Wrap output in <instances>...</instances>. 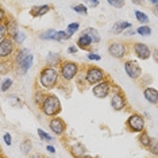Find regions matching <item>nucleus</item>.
<instances>
[{
	"label": "nucleus",
	"instance_id": "nucleus-36",
	"mask_svg": "<svg viewBox=\"0 0 158 158\" xmlns=\"http://www.w3.org/2000/svg\"><path fill=\"white\" fill-rule=\"evenodd\" d=\"M108 4L112 6V7H115V8H122V7H123L126 3L123 2V0H116V2H114V0H110Z\"/></svg>",
	"mask_w": 158,
	"mask_h": 158
},
{
	"label": "nucleus",
	"instance_id": "nucleus-16",
	"mask_svg": "<svg viewBox=\"0 0 158 158\" xmlns=\"http://www.w3.org/2000/svg\"><path fill=\"white\" fill-rule=\"evenodd\" d=\"M50 11V6L48 4H44V6H35L30 10V14L31 16L34 18H39V16H44L45 14H48Z\"/></svg>",
	"mask_w": 158,
	"mask_h": 158
},
{
	"label": "nucleus",
	"instance_id": "nucleus-18",
	"mask_svg": "<svg viewBox=\"0 0 158 158\" xmlns=\"http://www.w3.org/2000/svg\"><path fill=\"white\" fill-rule=\"evenodd\" d=\"M82 34H85V35H88L89 38H91V41H92V44H99L100 42V34H99V31L96 30V28H93V27H88V28H85L84 31H82Z\"/></svg>",
	"mask_w": 158,
	"mask_h": 158
},
{
	"label": "nucleus",
	"instance_id": "nucleus-1",
	"mask_svg": "<svg viewBox=\"0 0 158 158\" xmlns=\"http://www.w3.org/2000/svg\"><path fill=\"white\" fill-rule=\"evenodd\" d=\"M58 78H60V73L57 68H52V66H45L44 69L39 72L38 76V81L39 85L45 89H53L56 88V85L58 84Z\"/></svg>",
	"mask_w": 158,
	"mask_h": 158
},
{
	"label": "nucleus",
	"instance_id": "nucleus-3",
	"mask_svg": "<svg viewBox=\"0 0 158 158\" xmlns=\"http://www.w3.org/2000/svg\"><path fill=\"white\" fill-rule=\"evenodd\" d=\"M58 73L65 81H72L78 74V65L73 61H64L61 62Z\"/></svg>",
	"mask_w": 158,
	"mask_h": 158
},
{
	"label": "nucleus",
	"instance_id": "nucleus-27",
	"mask_svg": "<svg viewBox=\"0 0 158 158\" xmlns=\"http://www.w3.org/2000/svg\"><path fill=\"white\" fill-rule=\"evenodd\" d=\"M56 33H57V30H54V28H52V30H46L45 33L39 34V38L45 39V41H52L53 37L56 35Z\"/></svg>",
	"mask_w": 158,
	"mask_h": 158
},
{
	"label": "nucleus",
	"instance_id": "nucleus-29",
	"mask_svg": "<svg viewBox=\"0 0 158 158\" xmlns=\"http://www.w3.org/2000/svg\"><path fill=\"white\" fill-rule=\"evenodd\" d=\"M70 37L68 35L66 31H64V30H61V31H57L56 35L53 37L52 41H57V42H61V41H64V39H69Z\"/></svg>",
	"mask_w": 158,
	"mask_h": 158
},
{
	"label": "nucleus",
	"instance_id": "nucleus-13",
	"mask_svg": "<svg viewBox=\"0 0 158 158\" xmlns=\"http://www.w3.org/2000/svg\"><path fill=\"white\" fill-rule=\"evenodd\" d=\"M33 61H34V56L33 54H30V56H27L26 58H24L22 62L19 64L16 68H18V70L20 72V74H26L28 70H30V68L33 66Z\"/></svg>",
	"mask_w": 158,
	"mask_h": 158
},
{
	"label": "nucleus",
	"instance_id": "nucleus-38",
	"mask_svg": "<svg viewBox=\"0 0 158 158\" xmlns=\"http://www.w3.org/2000/svg\"><path fill=\"white\" fill-rule=\"evenodd\" d=\"M3 139H4L6 145H8V146H11V145H12V139H11V135H10L8 132H6V134H4V136H3Z\"/></svg>",
	"mask_w": 158,
	"mask_h": 158
},
{
	"label": "nucleus",
	"instance_id": "nucleus-10",
	"mask_svg": "<svg viewBox=\"0 0 158 158\" xmlns=\"http://www.w3.org/2000/svg\"><path fill=\"white\" fill-rule=\"evenodd\" d=\"M127 50H128L127 46L124 44H122V42H112V44H110V46H108L110 56L116 60L123 58V57L127 54Z\"/></svg>",
	"mask_w": 158,
	"mask_h": 158
},
{
	"label": "nucleus",
	"instance_id": "nucleus-46",
	"mask_svg": "<svg viewBox=\"0 0 158 158\" xmlns=\"http://www.w3.org/2000/svg\"><path fill=\"white\" fill-rule=\"evenodd\" d=\"M48 158H56V157H48Z\"/></svg>",
	"mask_w": 158,
	"mask_h": 158
},
{
	"label": "nucleus",
	"instance_id": "nucleus-30",
	"mask_svg": "<svg viewBox=\"0 0 158 158\" xmlns=\"http://www.w3.org/2000/svg\"><path fill=\"white\" fill-rule=\"evenodd\" d=\"M72 10H73L74 12L80 14V15H88V8L84 4H76L72 7Z\"/></svg>",
	"mask_w": 158,
	"mask_h": 158
},
{
	"label": "nucleus",
	"instance_id": "nucleus-12",
	"mask_svg": "<svg viewBox=\"0 0 158 158\" xmlns=\"http://www.w3.org/2000/svg\"><path fill=\"white\" fill-rule=\"evenodd\" d=\"M49 127L50 130L53 131V134L56 135H62L66 130V123L62 118L60 116H56V118H52L49 122Z\"/></svg>",
	"mask_w": 158,
	"mask_h": 158
},
{
	"label": "nucleus",
	"instance_id": "nucleus-33",
	"mask_svg": "<svg viewBox=\"0 0 158 158\" xmlns=\"http://www.w3.org/2000/svg\"><path fill=\"white\" fill-rule=\"evenodd\" d=\"M149 152L153 154V156H157L158 154V147H157V139L156 138H152V142H150V145H149Z\"/></svg>",
	"mask_w": 158,
	"mask_h": 158
},
{
	"label": "nucleus",
	"instance_id": "nucleus-17",
	"mask_svg": "<svg viewBox=\"0 0 158 158\" xmlns=\"http://www.w3.org/2000/svg\"><path fill=\"white\" fill-rule=\"evenodd\" d=\"M92 45L93 44H92L91 38H89L88 35H85V34H81L80 37H78V39H77V49L80 48L82 50H89Z\"/></svg>",
	"mask_w": 158,
	"mask_h": 158
},
{
	"label": "nucleus",
	"instance_id": "nucleus-24",
	"mask_svg": "<svg viewBox=\"0 0 158 158\" xmlns=\"http://www.w3.org/2000/svg\"><path fill=\"white\" fill-rule=\"evenodd\" d=\"M138 141H139V143H141L142 147L147 149V147H149V145H150V142H152V138H150V135L147 134L146 131H142V132H139Z\"/></svg>",
	"mask_w": 158,
	"mask_h": 158
},
{
	"label": "nucleus",
	"instance_id": "nucleus-44",
	"mask_svg": "<svg viewBox=\"0 0 158 158\" xmlns=\"http://www.w3.org/2000/svg\"><path fill=\"white\" fill-rule=\"evenodd\" d=\"M30 158H44V157H42L39 153H35V154H33V156H31Z\"/></svg>",
	"mask_w": 158,
	"mask_h": 158
},
{
	"label": "nucleus",
	"instance_id": "nucleus-41",
	"mask_svg": "<svg viewBox=\"0 0 158 158\" xmlns=\"http://www.w3.org/2000/svg\"><path fill=\"white\" fill-rule=\"evenodd\" d=\"M77 46H69V48H68V53H69V54H76L77 53Z\"/></svg>",
	"mask_w": 158,
	"mask_h": 158
},
{
	"label": "nucleus",
	"instance_id": "nucleus-31",
	"mask_svg": "<svg viewBox=\"0 0 158 158\" xmlns=\"http://www.w3.org/2000/svg\"><path fill=\"white\" fill-rule=\"evenodd\" d=\"M31 147H33V145H31L30 139H26V141H23V143L20 145V149H22V153L24 154V156H27V154L30 153Z\"/></svg>",
	"mask_w": 158,
	"mask_h": 158
},
{
	"label": "nucleus",
	"instance_id": "nucleus-42",
	"mask_svg": "<svg viewBox=\"0 0 158 158\" xmlns=\"http://www.w3.org/2000/svg\"><path fill=\"white\" fill-rule=\"evenodd\" d=\"M46 150H48L49 153H52V154H54V153H56V147H54V146H52V145H48V146H46Z\"/></svg>",
	"mask_w": 158,
	"mask_h": 158
},
{
	"label": "nucleus",
	"instance_id": "nucleus-11",
	"mask_svg": "<svg viewBox=\"0 0 158 158\" xmlns=\"http://www.w3.org/2000/svg\"><path fill=\"white\" fill-rule=\"evenodd\" d=\"M132 50H134V54L138 57L139 60L145 61L152 57V49L146 44H142V42H135V44L132 45Z\"/></svg>",
	"mask_w": 158,
	"mask_h": 158
},
{
	"label": "nucleus",
	"instance_id": "nucleus-5",
	"mask_svg": "<svg viewBox=\"0 0 158 158\" xmlns=\"http://www.w3.org/2000/svg\"><path fill=\"white\" fill-rule=\"evenodd\" d=\"M145 118L139 114H132L127 119V127L132 132H142L145 131Z\"/></svg>",
	"mask_w": 158,
	"mask_h": 158
},
{
	"label": "nucleus",
	"instance_id": "nucleus-7",
	"mask_svg": "<svg viewBox=\"0 0 158 158\" xmlns=\"http://www.w3.org/2000/svg\"><path fill=\"white\" fill-rule=\"evenodd\" d=\"M15 53V44L12 42L11 38H4L0 41V60L10 58Z\"/></svg>",
	"mask_w": 158,
	"mask_h": 158
},
{
	"label": "nucleus",
	"instance_id": "nucleus-32",
	"mask_svg": "<svg viewBox=\"0 0 158 158\" xmlns=\"http://www.w3.org/2000/svg\"><path fill=\"white\" fill-rule=\"evenodd\" d=\"M38 135H39V138L42 139V141H45V142H52L53 141V136L50 135V134H48L46 131H44V130H41V128H38Z\"/></svg>",
	"mask_w": 158,
	"mask_h": 158
},
{
	"label": "nucleus",
	"instance_id": "nucleus-9",
	"mask_svg": "<svg viewBox=\"0 0 158 158\" xmlns=\"http://www.w3.org/2000/svg\"><path fill=\"white\" fill-rule=\"evenodd\" d=\"M127 106V100H126V96L123 95V92L120 91H115L111 96V107L115 111H123Z\"/></svg>",
	"mask_w": 158,
	"mask_h": 158
},
{
	"label": "nucleus",
	"instance_id": "nucleus-40",
	"mask_svg": "<svg viewBox=\"0 0 158 158\" xmlns=\"http://www.w3.org/2000/svg\"><path fill=\"white\" fill-rule=\"evenodd\" d=\"M7 14H6V10L3 7H0V23H4V19H6Z\"/></svg>",
	"mask_w": 158,
	"mask_h": 158
},
{
	"label": "nucleus",
	"instance_id": "nucleus-20",
	"mask_svg": "<svg viewBox=\"0 0 158 158\" xmlns=\"http://www.w3.org/2000/svg\"><path fill=\"white\" fill-rule=\"evenodd\" d=\"M46 64H48V66L54 68L56 65L61 64V56L58 53H49L48 57H46Z\"/></svg>",
	"mask_w": 158,
	"mask_h": 158
},
{
	"label": "nucleus",
	"instance_id": "nucleus-43",
	"mask_svg": "<svg viewBox=\"0 0 158 158\" xmlns=\"http://www.w3.org/2000/svg\"><path fill=\"white\" fill-rule=\"evenodd\" d=\"M88 4L91 7H98L99 6V2H88Z\"/></svg>",
	"mask_w": 158,
	"mask_h": 158
},
{
	"label": "nucleus",
	"instance_id": "nucleus-14",
	"mask_svg": "<svg viewBox=\"0 0 158 158\" xmlns=\"http://www.w3.org/2000/svg\"><path fill=\"white\" fill-rule=\"evenodd\" d=\"M143 96H145V99L147 100L149 103L152 104H157L158 103V92L156 88H145V91H143Z\"/></svg>",
	"mask_w": 158,
	"mask_h": 158
},
{
	"label": "nucleus",
	"instance_id": "nucleus-35",
	"mask_svg": "<svg viewBox=\"0 0 158 158\" xmlns=\"http://www.w3.org/2000/svg\"><path fill=\"white\" fill-rule=\"evenodd\" d=\"M7 24L6 23H0V41H3L4 38H7Z\"/></svg>",
	"mask_w": 158,
	"mask_h": 158
},
{
	"label": "nucleus",
	"instance_id": "nucleus-8",
	"mask_svg": "<svg viewBox=\"0 0 158 158\" xmlns=\"http://www.w3.org/2000/svg\"><path fill=\"white\" fill-rule=\"evenodd\" d=\"M123 68L126 70V73H127V76L131 78V80H138V78H141L142 76V69L141 66H139L138 62H135V61H126L123 64Z\"/></svg>",
	"mask_w": 158,
	"mask_h": 158
},
{
	"label": "nucleus",
	"instance_id": "nucleus-28",
	"mask_svg": "<svg viewBox=\"0 0 158 158\" xmlns=\"http://www.w3.org/2000/svg\"><path fill=\"white\" fill-rule=\"evenodd\" d=\"M135 33L138 35H142V37H149V35L152 34V28L149 26H141V27L136 28Z\"/></svg>",
	"mask_w": 158,
	"mask_h": 158
},
{
	"label": "nucleus",
	"instance_id": "nucleus-21",
	"mask_svg": "<svg viewBox=\"0 0 158 158\" xmlns=\"http://www.w3.org/2000/svg\"><path fill=\"white\" fill-rule=\"evenodd\" d=\"M12 39V42L14 44H16V45H20V44H23L24 41H26V33H24V31H22V30H19V28H18V30L15 31V33H14L11 37H10Z\"/></svg>",
	"mask_w": 158,
	"mask_h": 158
},
{
	"label": "nucleus",
	"instance_id": "nucleus-2",
	"mask_svg": "<svg viewBox=\"0 0 158 158\" xmlns=\"http://www.w3.org/2000/svg\"><path fill=\"white\" fill-rule=\"evenodd\" d=\"M41 110L46 116L49 118H56L58 116L62 107H61V102L56 95H46L44 102L41 104Z\"/></svg>",
	"mask_w": 158,
	"mask_h": 158
},
{
	"label": "nucleus",
	"instance_id": "nucleus-39",
	"mask_svg": "<svg viewBox=\"0 0 158 158\" xmlns=\"http://www.w3.org/2000/svg\"><path fill=\"white\" fill-rule=\"evenodd\" d=\"M10 102H11L14 106H19V104H20V100L18 99V96H15V95H11V96H10Z\"/></svg>",
	"mask_w": 158,
	"mask_h": 158
},
{
	"label": "nucleus",
	"instance_id": "nucleus-6",
	"mask_svg": "<svg viewBox=\"0 0 158 158\" xmlns=\"http://www.w3.org/2000/svg\"><path fill=\"white\" fill-rule=\"evenodd\" d=\"M111 88H112V84H111L110 80H104L102 82H99V84L93 85L92 88V93L95 95V98L98 99H106L107 96H110L111 93Z\"/></svg>",
	"mask_w": 158,
	"mask_h": 158
},
{
	"label": "nucleus",
	"instance_id": "nucleus-4",
	"mask_svg": "<svg viewBox=\"0 0 158 158\" xmlns=\"http://www.w3.org/2000/svg\"><path fill=\"white\" fill-rule=\"evenodd\" d=\"M107 78V74L103 69H100L99 66H89L88 70L85 72V81L89 85H96L99 82L104 81Z\"/></svg>",
	"mask_w": 158,
	"mask_h": 158
},
{
	"label": "nucleus",
	"instance_id": "nucleus-25",
	"mask_svg": "<svg viewBox=\"0 0 158 158\" xmlns=\"http://www.w3.org/2000/svg\"><path fill=\"white\" fill-rule=\"evenodd\" d=\"M134 15H135V18H136V20H138L139 23H142L143 26H146V23H149V16H147L145 12L139 11V10H135V11H134Z\"/></svg>",
	"mask_w": 158,
	"mask_h": 158
},
{
	"label": "nucleus",
	"instance_id": "nucleus-23",
	"mask_svg": "<svg viewBox=\"0 0 158 158\" xmlns=\"http://www.w3.org/2000/svg\"><path fill=\"white\" fill-rule=\"evenodd\" d=\"M70 153L74 156V158H82L85 156V149L82 145H80V143H76V145L72 146Z\"/></svg>",
	"mask_w": 158,
	"mask_h": 158
},
{
	"label": "nucleus",
	"instance_id": "nucleus-15",
	"mask_svg": "<svg viewBox=\"0 0 158 158\" xmlns=\"http://www.w3.org/2000/svg\"><path fill=\"white\" fill-rule=\"evenodd\" d=\"M127 28H131V23L130 22H126V20H118L116 23H114L112 28H111V33L112 34H120L123 33L124 30Z\"/></svg>",
	"mask_w": 158,
	"mask_h": 158
},
{
	"label": "nucleus",
	"instance_id": "nucleus-45",
	"mask_svg": "<svg viewBox=\"0 0 158 158\" xmlns=\"http://www.w3.org/2000/svg\"><path fill=\"white\" fill-rule=\"evenodd\" d=\"M82 158H95V157H92V156H88V154H85V156L82 157Z\"/></svg>",
	"mask_w": 158,
	"mask_h": 158
},
{
	"label": "nucleus",
	"instance_id": "nucleus-19",
	"mask_svg": "<svg viewBox=\"0 0 158 158\" xmlns=\"http://www.w3.org/2000/svg\"><path fill=\"white\" fill-rule=\"evenodd\" d=\"M31 54V52H30V49H26V48H23V49H20V50H18V53L15 54V60H14V65H19L22 61L26 58L27 56H30Z\"/></svg>",
	"mask_w": 158,
	"mask_h": 158
},
{
	"label": "nucleus",
	"instance_id": "nucleus-26",
	"mask_svg": "<svg viewBox=\"0 0 158 158\" xmlns=\"http://www.w3.org/2000/svg\"><path fill=\"white\" fill-rule=\"evenodd\" d=\"M78 28H80V23H77V22H74V23H70V24H68V27H66V33L69 37H72L73 34H76L77 31H78Z\"/></svg>",
	"mask_w": 158,
	"mask_h": 158
},
{
	"label": "nucleus",
	"instance_id": "nucleus-34",
	"mask_svg": "<svg viewBox=\"0 0 158 158\" xmlns=\"http://www.w3.org/2000/svg\"><path fill=\"white\" fill-rule=\"evenodd\" d=\"M11 87H12V80H11V78H6V80L3 81L2 88H0V89H2V92H7Z\"/></svg>",
	"mask_w": 158,
	"mask_h": 158
},
{
	"label": "nucleus",
	"instance_id": "nucleus-37",
	"mask_svg": "<svg viewBox=\"0 0 158 158\" xmlns=\"http://www.w3.org/2000/svg\"><path fill=\"white\" fill-rule=\"evenodd\" d=\"M88 60L89 61H100L102 60V57H100L99 54H96V53H88Z\"/></svg>",
	"mask_w": 158,
	"mask_h": 158
},
{
	"label": "nucleus",
	"instance_id": "nucleus-22",
	"mask_svg": "<svg viewBox=\"0 0 158 158\" xmlns=\"http://www.w3.org/2000/svg\"><path fill=\"white\" fill-rule=\"evenodd\" d=\"M14 68V64L8 60H0V74H8Z\"/></svg>",
	"mask_w": 158,
	"mask_h": 158
}]
</instances>
